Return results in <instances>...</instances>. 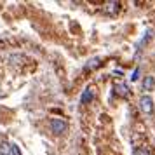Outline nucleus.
Returning <instances> with one entry per match:
<instances>
[{
    "mask_svg": "<svg viewBox=\"0 0 155 155\" xmlns=\"http://www.w3.org/2000/svg\"><path fill=\"white\" fill-rule=\"evenodd\" d=\"M9 153H12V145L0 143V155H9Z\"/></svg>",
    "mask_w": 155,
    "mask_h": 155,
    "instance_id": "423d86ee",
    "label": "nucleus"
},
{
    "mask_svg": "<svg viewBox=\"0 0 155 155\" xmlns=\"http://www.w3.org/2000/svg\"><path fill=\"white\" fill-rule=\"evenodd\" d=\"M153 87H155V78L152 75L145 77V80H143V89L145 91H153Z\"/></svg>",
    "mask_w": 155,
    "mask_h": 155,
    "instance_id": "20e7f679",
    "label": "nucleus"
},
{
    "mask_svg": "<svg viewBox=\"0 0 155 155\" xmlns=\"http://www.w3.org/2000/svg\"><path fill=\"white\" fill-rule=\"evenodd\" d=\"M140 108L143 110L145 113H153V99L150 98V96H143L140 99Z\"/></svg>",
    "mask_w": 155,
    "mask_h": 155,
    "instance_id": "f03ea898",
    "label": "nucleus"
},
{
    "mask_svg": "<svg viewBox=\"0 0 155 155\" xmlns=\"http://www.w3.org/2000/svg\"><path fill=\"white\" fill-rule=\"evenodd\" d=\"M66 122H64L63 119H52L51 120V129H52V133L54 134H61L66 131Z\"/></svg>",
    "mask_w": 155,
    "mask_h": 155,
    "instance_id": "f257e3e1",
    "label": "nucleus"
},
{
    "mask_svg": "<svg viewBox=\"0 0 155 155\" xmlns=\"http://www.w3.org/2000/svg\"><path fill=\"white\" fill-rule=\"evenodd\" d=\"M115 92H117L119 96H124V98H126L127 94H129V87H127L126 84H117L115 85Z\"/></svg>",
    "mask_w": 155,
    "mask_h": 155,
    "instance_id": "39448f33",
    "label": "nucleus"
},
{
    "mask_svg": "<svg viewBox=\"0 0 155 155\" xmlns=\"http://www.w3.org/2000/svg\"><path fill=\"white\" fill-rule=\"evenodd\" d=\"M92 98H94V89L92 87H87L84 91V94H82V98H80V103L82 105H87L89 101H92Z\"/></svg>",
    "mask_w": 155,
    "mask_h": 155,
    "instance_id": "7ed1b4c3",
    "label": "nucleus"
},
{
    "mask_svg": "<svg viewBox=\"0 0 155 155\" xmlns=\"http://www.w3.org/2000/svg\"><path fill=\"white\" fill-rule=\"evenodd\" d=\"M138 75H140V70L136 68V70H134V73H133V77H131V80H136V78H138Z\"/></svg>",
    "mask_w": 155,
    "mask_h": 155,
    "instance_id": "1a4fd4ad",
    "label": "nucleus"
},
{
    "mask_svg": "<svg viewBox=\"0 0 155 155\" xmlns=\"http://www.w3.org/2000/svg\"><path fill=\"white\" fill-rule=\"evenodd\" d=\"M12 155H21V152H19V148L16 147V145H12Z\"/></svg>",
    "mask_w": 155,
    "mask_h": 155,
    "instance_id": "6e6552de",
    "label": "nucleus"
},
{
    "mask_svg": "<svg viewBox=\"0 0 155 155\" xmlns=\"http://www.w3.org/2000/svg\"><path fill=\"white\" fill-rule=\"evenodd\" d=\"M133 155H150V153H148V150H147V148H141V147H138V148H134Z\"/></svg>",
    "mask_w": 155,
    "mask_h": 155,
    "instance_id": "0eeeda50",
    "label": "nucleus"
}]
</instances>
